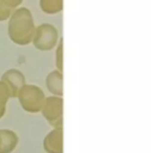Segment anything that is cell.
<instances>
[{
  "instance_id": "1",
  "label": "cell",
  "mask_w": 151,
  "mask_h": 153,
  "mask_svg": "<svg viewBox=\"0 0 151 153\" xmlns=\"http://www.w3.org/2000/svg\"><path fill=\"white\" fill-rule=\"evenodd\" d=\"M63 0H40V7L46 13H57L61 11Z\"/></svg>"
},
{
  "instance_id": "2",
  "label": "cell",
  "mask_w": 151,
  "mask_h": 153,
  "mask_svg": "<svg viewBox=\"0 0 151 153\" xmlns=\"http://www.w3.org/2000/svg\"><path fill=\"white\" fill-rule=\"evenodd\" d=\"M9 13H10V7H7L3 3L2 0H0V18L5 17L7 15H9Z\"/></svg>"
},
{
  "instance_id": "3",
  "label": "cell",
  "mask_w": 151,
  "mask_h": 153,
  "mask_svg": "<svg viewBox=\"0 0 151 153\" xmlns=\"http://www.w3.org/2000/svg\"><path fill=\"white\" fill-rule=\"evenodd\" d=\"M7 7H16L22 2V0H2Z\"/></svg>"
}]
</instances>
